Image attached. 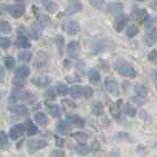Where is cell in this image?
<instances>
[{
  "label": "cell",
  "instance_id": "cell-1",
  "mask_svg": "<svg viewBox=\"0 0 157 157\" xmlns=\"http://www.w3.org/2000/svg\"><path fill=\"white\" fill-rule=\"evenodd\" d=\"M117 72L119 75L128 77V78H135L136 77V70L134 69V66H131L130 64H122L117 66Z\"/></svg>",
  "mask_w": 157,
  "mask_h": 157
},
{
  "label": "cell",
  "instance_id": "cell-2",
  "mask_svg": "<svg viewBox=\"0 0 157 157\" xmlns=\"http://www.w3.org/2000/svg\"><path fill=\"white\" fill-rule=\"evenodd\" d=\"M47 145L46 141L44 140H31V141L27 142V149H29V152L33 155L34 152H37L38 150L44 149Z\"/></svg>",
  "mask_w": 157,
  "mask_h": 157
},
{
  "label": "cell",
  "instance_id": "cell-3",
  "mask_svg": "<svg viewBox=\"0 0 157 157\" xmlns=\"http://www.w3.org/2000/svg\"><path fill=\"white\" fill-rule=\"evenodd\" d=\"M128 20H129V19H128V16H126V14H123V13L118 14V16L116 17V19H115V23H113L115 30L117 32H121L126 26Z\"/></svg>",
  "mask_w": 157,
  "mask_h": 157
},
{
  "label": "cell",
  "instance_id": "cell-4",
  "mask_svg": "<svg viewBox=\"0 0 157 157\" xmlns=\"http://www.w3.org/2000/svg\"><path fill=\"white\" fill-rule=\"evenodd\" d=\"M24 131H25V126L23 124H16V125L12 126L11 130H10V137L13 141H17L24 135Z\"/></svg>",
  "mask_w": 157,
  "mask_h": 157
},
{
  "label": "cell",
  "instance_id": "cell-5",
  "mask_svg": "<svg viewBox=\"0 0 157 157\" xmlns=\"http://www.w3.org/2000/svg\"><path fill=\"white\" fill-rule=\"evenodd\" d=\"M8 12L11 13V16L13 18H20L25 13V6L21 4H14L8 6Z\"/></svg>",
  "mask_w": 157,
  "mask_h": 157
},
{
  "label": "cell",
  "instance_id": "cell-6",
  "mask_svg": "<svg viewBox=\"0 0 157 157\" xmlns=\"http://www.w3.org/2000/svg\"><path fill=\"white\" fill-rule=\"evenodd\" d=\"M83 10V5L82 2L78 0H70L69 4H67V7H66V13L67 14H75L79 11Z\"/></svg>",
  "mask_w": 157,
  "mask_h": 157
},
{
  "label": "cell",
  "instance_id": "cell-7",
  "mask_svg": "<svg viewBox=\"0 0 157 157\" xmlns=\"http://www.w3.org/2000/svg\"><path fill=\"white\" fill-rule=\"evenodd\" d=\"M79 52H80V46H79V43L73 40V41H70L69 45H67V55L71 58H77L79 56Z\"/></svg>",
  "mask_w": 157,
  "mask_h": 157
},
{
  "label": "cell",
  "instance_id": "cell-8",
  "mask_svg": "<svg viewBox=\"0 0 157 157\" xmlns=\"http://www.w3.org/2000/svg\"><path fill=\"white\" fill-rule=\"evenodd\" d=\"M157 38V30L155 27H148L147 31H145V44L147 45H152Z\"/></svg>",
  "mask_w": 157,
  "mask_h": 157
},
{
  "label": "cell",
  "instance_id": "cell-9",
  "mask_svg": "<svg viewBox=\"0 0 157 157\" xmlns=\"http://www.w3.org/2000/svg\"><path fill=\"white\" fill-rule=\"evenodd\" d=\"M105 89L113 94H118L119 92V86H118V83L112 78H108L105 80Z\"/></svg>",
  "mask_w": 157,
  "mask_h": 157
},
{
  "label": "cell",
  "instance_id": "cell-10",
  "mask_svg": "<svg viewBox=\"0 0 157 157\" xmlns=\"http://www.w3.org/2000/svg\"><path fill=\"white\" fill-rule=\"evenodd\" d=\"M123 10V5L121 2H110L106 5V11L111 14H121Z\"/></svg>",
  "mask_w": 157,
  "mask_h": 157
},
{
  "label": "cell",
  "instance_id": "cell-11",
  "mask_svg": "<svg viewBox=\"0 0 157 157\" xmlns=\"http://www.w3.org/2000/svg\"><path fill=\"white\" fill-rule=\"evenodd\" d=\"M8 110L11 112H13V113L20 115V116H27L29 115V110L24 104H18V105H14V106H8Z\"/></svg>",
  "mask_w": 157,
  "mask_h": 157
},
{
  "label": "cell",
  "instance_id": "cell-12",
  "mask_svg": "<svg viewBox=\"0 0 157 157\" xmlns=\"http://www.w3.org/2000/svg\"><path fill=\"white\" fill-rule=\"evenodd\" d=\"M71 129H72V126H71L70 122H66V121H60L57 124V131L62 135L69 134L71 131Z\"/></svg>",
  "mask_w": 157,
  "mask_h": 157
},
{
  "label": "cell",
  "instance_id": "cell-13",
  "mask_svg": "<svg viewBox=\"0 0 157 157\" xmlns=\"http://www.w3.org/2000/svg\"><path fill=\"white\" fill-rule=\"evenodd\" d=\"M79 30H80V26H79L78 21H76V20H71V21H69L67 25H66V31H67V33L71 34V36L77 34L79 32Z\"/></svg>",
  "mask_w": 157,
  "mask_h": 157
},
{
  "label": "cell",
  "instance_id": "cell-14",
  "mask_svg": "<svg viewBox=\"0 0 157 157\" xmlns=\"http://www.w3.org/2000/svg\"><path fill=\"white\" fill-rule=\"evenodd\" d=\"M122 99H118L116 103H113L112 105L110 106V112L111 115L113 116L115 118H118L119 117V115H121V111H122Z\"/></svg>",
  "mask_w": 157,
  "mask_h": 157
},
{
  "label": "cell",
  "instance_id": "cell-15",
  "mask_svg": "<svg viewBox=\"0 0 157 157\" xmlns=\"http://www.w3.org/2000/svg\"><path fill=\"white\" fill-rule=\"evenodd\" d=\"M132 18L136 19L137 21H140V23H143L144 20H145V18H147V12L144 11V10H142V8H135L134 11H132Z\"/></svg>",
  "mask_w": 157,
  "mask_h": 157
},
{
  "label": "cell",
  "instance_id": "cell-16",
  "mask_svg": "<svg viewBox=\"0 0 157 157\" xmlns=\"http://www.w3.org/2000/svg\"><path fill=\"white\" fill-rule=\"evenodd\" d=\"M87 78H89V82L91 84H98L101 80V75L96 69H91L87 73Z\"/></svg>",
  "mask_w": 157,
  "mask_h": 157
},
{
  "label": "cell",
  "instance_id": "cell-17",
  "mask_svg": "<svg viewBox=\"0 0 157 157\" xmlns=\"http://www.w3.org/2000/svg\"><path fill=\"white\" fill-rule=\"evenodd\" d=\"M16 46L19 48H29V47H31V43H30L29 38H26L24 36H19L16 40Z\"/></svg>",
  "mask_w": 157,
  "mask_h": 157
},
{
  "label": "cell",
  "instance_id": "cell-18",
  "mask_svg": "<svg viewBox=\"0 0 157 157\" xmlns=\"http://www.w3.org/2000/svg\"><path fill=\"white\" fill-rule=\"evenodd\" d=\"M21 98H23V92H21L20 90L16 89V90L12 91V94H10V97H8V103H10V104H16V103H18V101L21 99Z\"/></svg>",
  "mask_w": 157,
  "mask_h": 157
},
{
  "label": "cell",
  "instance_id": "cell-19",
  "mask_svg": "<svg viewBox=\"0 0 157 157\" xmlns=\"http://www.w3.org/2000/svg\"><path fill=\"white\" fill-rule=\"evenodd\" d=\"M25 130H26V132L29 136H33V135H36L38 132V128L33 124V122H32L31 119H27L26 121V123H25Z\"/></svg>",
  "mask_w": 157,
  "mask_h": 157
},
{
  "label": "cell",
  "instance_id": "cell-20",
  "mask_svg": "<svg viewBox=\"0 0 157 157\" xmlns=\"http://www.w3.org/2000/svg\"><path fill=\"white\" fill-rule=\"evenodd\" d=\"M30 75V69L27 66H19L16 70V78L25 79Z\"/></svg>",
  "mask_w": 157,
  "mask_h": 157
},
{
  "label": "cell",
  "instance_id": "cell-21",
  "mask_svg": "<svg viewBox=\"0 0 157 157\" xmlns=\"http://www.w3.org/2000/svg\"><path fill=\"white\" fill-rule=\"evenodd\" d=\"M32 83L34 85H37V86L44 87L50 84V78H47V77H36L32 80Z\"/></svg>",
  "mask_w": 157,
  "mask_h": 157
},
{
  "label": "cell",
  "instance_id": "cell-22",
  "mask_svg": "<svg viewBox=\"0 0 157 157\" xmlns=\"http://www.w3.org/2000/svg\"><path fill=\"white\" fill-rule=\"evenodd\" d=\"M82 90H83V87L79 86V85H73V86L70 89V94L72 98H80V97H83V92H82Z\"/></svg>",
  "mask_w": 157,
  "mask_h": 157
},
{
  "label": "cell",
  "instance_id": "cell-23",
  "mask_svg": "<svg viewBox=\"0 0 157 157\" xmlns=\"http://www.w3.org/2000/svg\"><path fill=\"white\" fill-rule=\"evenodd\" d=\"M75 150H76V152L78 155H80V156H86L87 154L90 152V148L87 145H85V143H80L79 145H77L75 148Z\"/></svg>",
  "mask_w": 157,
  "mask_h": 157
},
{
  "label": "cell",
  "instance_id": "cell-24",
  "mask_svg": "<svg viewBox=\"0 0 157 157\" xmlns=\"http://www.w3.org/2000/svg\"><path fill=\"white\" fill-rule=\"evenodd\" d=\"M69 122H70L71 124H73L75 126H79V128L84 126V124H85V121L82 117H79V116H70L69 117Z\"/></svg>",
  "mask_w": 157,
  "mask_h": 157
},
{
  "label": "cell",
  "instance_id": "cell-25",
  "mask_svg": "<svg viewBox=\"0 0 157 157\" xmlns=\"http://www.w3.org/2000/svg\"><path fill=\"white\" fill-rule=\"evenodd\" d=\"M44 6H45L47 12H50V13H56L58 11V5L56 2H53V1H51V0L45 1L44 2Z\"/></svg>",
  "mask_w": 157,
  "mask_h": 157
},
{
  "label": "cell",
  "instance_id": "cell-26",
  "mask_svg": "<svg viewBox=\"0 0 157 157\" xmlns=\"http://www.w3.org/2000/svg\"><path fill=\"white\" fill-rule=\"evenodd\" d=\"M47 109H48V113L51 115V116H53V117H60V115H62V111H60V108L58 106V105H48L47 106Z\"/></svg>",
  "mask_w": 157,
  "mask_h": 157
},
{
  "label": "cell",
  "instance_id": "cell-27",
  "mask_svg": "<svg viewBox=\"0 0 157 157\" xmlns=\"http://www.w3.org/2000/svg\"><path fill=\"white\" fill-rule=\"evenodd\" d=\"M34 121L37 122V124L39 125H46L47 124V118L43 112H37L34 115Z\"/></svg>",
  "mask_w": 157,
  "mask_h": 157
},
{
  "label": "cell",
  "instance_id": "cell-28",
  "mask_svg": "<svg viewBox=\"0 0 157 157\" xmlns=\"http://www.w3.org/2000/svg\"><path fill=\"white\" fill-rule=\"evenodd\" d=\"M8 138L6 132L0 131V149H7L8 148Z\"/></svg>",
  "mask_w": 157,
  "mask_h": 157
},
{
  "label": "cell",
  "instance_id": "cell-29",
  "mask_svg": "<svg viewBox=\"0 0 157 157\" xmlns=\"http://www.w3.org/2000/svg\"><path fill=\"white\" fill-rule=\"evenodd\" d=\"M134 90H135V92H136L137 96H142V97H145L147 94H148L147 87L144 86V85H142V84H137V85H135Z\"/></svg>",
  "mask_w": 157,
  "mask_h": 157
},
{
  "label": "cell",
  "instance_id": "cell-30",
  "mask_svg": "<svg viewBox=\"0 0 157 157\" xmlns=\"http://www.w3.org/2000/svg\"><path fill=\"white\" fill-rule=\"evenodd\" d=\"M124 113H125L126 116H129V117H135L136 116V109L130 103H128L124 106Z\"/></svg>",
  "mask_w": 157,
  "mask_h": 157
},
{
  "label": "cell",
  "instance_id": "cell-31",
  "mask_svg": "<svg viewBox=\"0 0 157 157\" xmlns=\"http://www.w3.org/2000/svg\"><path fill=\"white\" fill-rule=\"evenodd\" d=\"M4 63H5V66L7 67L8 70H12L14 67V65H16V60H14V58L12 56H6L5 59H4Z\"/></svg>",
  "mask_w": 157,
  "mask_h": 157
},
{
  "label": "cell",
  "instance_id": "cell-32",
  "mask_svg": "<svg viewBox=\"0 0 157 157\" xmlns=\"http://www.w3.org/2000/svg\"><path fill=\"white\" fill-rule=\"evenodd\" d=\"M138 31H140V30H138V27H137V26H135V25H130V26H128V27H126L125 33H126V36H128V37H130V38H131V37H135V36L138 33Z\"/></svg>",
  "mask_w": 157,
  "mask_h": 157
},
{
  "label": "cell",
  "instance_id": "cell-33",
  "mask_svg": "<svg viewBox=\"0 0 157 157\" xmlns=\"http://www.w3.org/2000/svg\"><path fill=\"white\" fill-rule=\"evenodd\" d=\"M18 58H19V60H21V62H30L32 58V53L30 51H21V52L18 55Z\"/></svg>",
  "mask_w": 157,
  "mask_h": 157
},
{
  "label": "cell",
  "instance_id": "cell-34",
  "mask_svg": "<svg viewBox=\"0 0 157 157\" xmlns=\"http://www.w3.org/2000/svg\"><path fill=\"white\" fill-rule=\"evenodd\" d=\"M72 137L79 143H86L87 141V136L84 132H75L72 135Z\"/></svg>",
  "mask_w": 157,
  "mask_h": 157
},
{
  "label": "cell",
  "instance_id": "cell-35",
  "mask_svg": "<svg viewBox=\"0 0 157 157\" xmlns=\"http://www.w3.org/2000/svg\"><path fill=\"white\" fill-rule=\"evenodd\" d=\"M91 108H92L94 115H96V116H101V115H103V106L101 103H94Z\"/></svg>",
  "mask_w": 157,
  "mask_h": 157
},
{
  "label": "cell",
  "instance_id": "cell-36",
  "mask_svg": "<svg viewBox=\"0 0 157 157\" xmlns=\"http://www.w3.org/2000/svg\"><path fill=\"white\" fill-rule=\"evenodd\" d=\"M69 87L66 86L65 84H63V83H59L58 84V86H57V92H58V94H60V96H65V94H69Z\"/></svg>",
  "mask_w": 157,
  "mask_h": 157
},
{
  "label": "cell",
  "instance_id": "cell-37",
  "mask_svg": "<svg viewBox=\"0 0 157 157\" xmlns=\"http://www.w3.org/2000/svg\"><path fill=\"white\" fill-rule=\"evenodd\" d=\"M11 24L8 21H0V33H10Z\"/></svg>",
  "mask_w": 157,
  "mask_h": 157
},
{
  "label": "cell",
  "instance_id": "cell-38",
  "mask_svg": "<svg viewBox=\"0 0 157 157\" xmlns=\"http://www.w3.org/2000/svg\"><path fill=\"white\" fill-rule=\"evenodd\" d=\"M45 98H46L47 101H55L56 99V91L53 87H51V89H48L46 92H45Z\"/></svg>",
  "mask_w": 157,
  "mask_h": 157
},
{
  "label": "cell",
  "instance_id": "cell-39",
  "mask_svg": "<svg viewBox=\"0 0 157 157\" xmlns=\"http://www.w3.org/2000/svg\"><path fill=\"white\" fill-rule=\"evenodd\" d=\"M21 99H25L27 103H33L36 101V96L33 94H31V92H24Z\"/></svg>",
  "mask_w": 157,
  "mask_h": 157
},
{
  "label": "cell",
  "instance_id": "cell-40",
  "mask_svg": "<svg viewBox=\"0 0 157 157\" xmlns=\"http://www.w3.org/2000/svg\"><path fill=\"white\" fill-rule=\"evenodd\" d=\"M11 46V40L6 37H0V47L2 48H8Z\"/></svg>",
  "mask_w": 157,
  "mask_h": 157
},
{
  "label": "cell",
  "instance_id": "cell-41",
  "mask_svg": "<svg viewBox=\"0 0 157 157\" xmlns=\"http://www.w3.org/2000/svg\"><path fill=\"white\" fill-rule=\"evenodd\" d=\"M82 92H83V97L90 98V97L94 94V90H92L90 86H84L83 87V90H82Z\"/></svg>",
  "mask_w": 157,
  "mask_h": 157
},
{
  "label": "cell",
  "instance_id": "cell-42",
  "mask_svg": "<svg viewBox=\"0 0 157 157\" xmlns=\"http://www.w3.org/2000/svg\"><path fill=\"white\" fill-rule=\"evenodd\" d=\"M56 43L58 44V48H59V53L63 55V37L62 36H58L57 39H56Z\"/></svg>",
  "mask_w": 157,
  "mask_h": 157
},
{
  "label": "cell",
  "instance_id": "cell-43",
  "mask_svg": "<svg viewBox=\"0 0 157 157\" xmlns=\"http://www.w3.org/2000/svg\"><path fill=\"white\" fill-rule=\"evenodd\" d=\"M51 157H65V152L62 150H53L51 151Z\"/></svg>",
  "mask_w": 157,
  "mask_h": 157
},
{
  "label": "cell",
  "instance_id": "cell-44",
  "mask_svg": "<svg viewBox=\"0 0 157 157\" xmlns=\"http://www.w3.org/2000/svg\"><path fill=\"white\" fill-rule=\"evenodd\" d=\"M148 58H149L150 62H154V63H157V51H156V50L151 51Z\"/></svg>",
  "mask_w": 157,
  "mask_h": 157
},
{
  "label": "cell",
  "instance_id": "cell-45",
  "mask_svg": "<svg viewBox=\"0 0 157 157\" xmlns=\"http://www.w3.org/2000/svg\"><path fill=\"white\" fill-rule=\"evenodd\" d=\"M64 143H65V141H64L63 138H60V137H56V145H57L58 148L64 147Z\"/></svg>",
  "mask_w": 157,
  "mask_h": 157
},
{
  "label": "cell",
  "instance_id": "cell-46",
  "mask_svg": "<svg viewBox=\"0 0 157 157\" xmlns=\"http://www.w3.org/2000/svg\"><path fill=\"white\" fill-rule=\"evenodd\" d=\"M134 101L137 104H144L145 103V98L142 97V96H136V97H134Z\"/></svg>",
  "mask_w": 157,
  "mask_h": 157
},
{
  "label": "cell",
  "instance_id": "cell-47",
  "mask_svg": "<svg viewBox=\"0 0 157 157\" xmlns=\"http://www.w3.org/2000/svg\"><path fill=\"white\" fill-rule=\"evenodd\" d=\"M19 80H20L19 78L14 79V80H13V84H14L16 86H18V87H23L24 86V82H19Z\"/></svg>",
  "mask_w": 157,
  "mask_h": 157
},
{
  "label": "cell",
  "instance_id": "cell-48",
  "mask_svg": "<svg viewBox=\"0 0 157 157\" xmlns=\"http://www.w3.org/2000/svg\"><path fill=\"white\" fill-rule=\"evenodd\" d=\"M128 136H129V135L125 134V132H121V134H118V140H124V138H128V140H130Z\"/></svg>",
  "mask_w": 157,
  "mask_h": 157
},
{
  "label": "cell",
  "instance_id": "cell-49",
  "mask_svg": "<svg viewBox=\"0 0 157 157\" xmlns=\"http://www.w3.org/2000/svg\"><path fill=\"white\" fill-rule=\"evenodd\" d=\"M4 76H5V71H4V69H2V66H0V83L2 82Z\"/></svg>",
  "mask_w": 157,
  "mask_h": 157
},
{
  "label": "cell",
  "instance_id": "cell-50",
  "mask_svg": "<svg viewBox=\"0 0 157 157\" xmlns=\"http://www.w3.org/2000/svg\"><path fill=\"white\" fill-rule=\"evenodd\" d=\"M98 144H99L98 142L94 141V143H92V148H91V149H92V150H97L98 148H99V145H98Z\"/></svg>",
  "mask_w": 157,
  "mask_h": 157
},
{
  "label": "cell",
  "instance_id": "cell-51",
  "mask_svg": "<svg viewBox=\"0 0 157 157\" xmlns=\"http://www.w3.org/2000/svg\"><path fill=\"white\" fill-rule=\"evenodd\" d=\"M62 103H63V104H69L71 108H76V104H72V103L69 102V101H66V99H65V101H63Z\"/></svg>",
  "mask_w": 157,
  "mask_h": 157
},
{
  "label": "cell",
  "instance_id": "cell-52",
  "mask_svg": "<svg viewBox=\"0 0 157 157\" xmlns=\"http://www.w3.org/2000/svg\"><path fill=\"white\" fill-rule=\"evenodd\" d=\"M151 7H154L157 10V0H152V1H151Z\"/></svg>",
  "mask_w": 157,
  "mask_h": 157
},
{
  "label": "cell",
  "instance_id": "cell-53",
  "mask_svg": "<svg viewBox=\"0 0 157 157\" xmlns=\"http://www.w3.org/2000/svg\"><path fill=\"white\" fill-rule=\"evenodd\" d=\"M113 157H119V155H118V150L116 151V155H113Z\"/></svg>",
  "mask_w": 157,
  "mask_h": 157
},
{
  "label": "cell",
  "instance_id": "cell-54",
  "mask_svg": "<svg viewBox=\"0 0 157 157\" xmlns=\"http://www.w3.org/2000/svg\"><path fill=\"white\" fill-rule=\"evenodd\" d=\"M138 1H145V0H138Z\"/></svg>",
  "mask_w": 157,
  "mask_h": 157
},
{
  "label": "cell",
  "instance_id": "cell-55",
  "mask_svg": "<svg viewBox=\"0 0 157 157\" xmlns=\"http://www.w3.org/2000/svg\"><path fill=\"white\" fill-rule=\"evenodd\" d=\"M156 90H157V86H156Z\"/></svg>",
  "mask_w": 157,
  "mask_h": 157
}]
</instances>
